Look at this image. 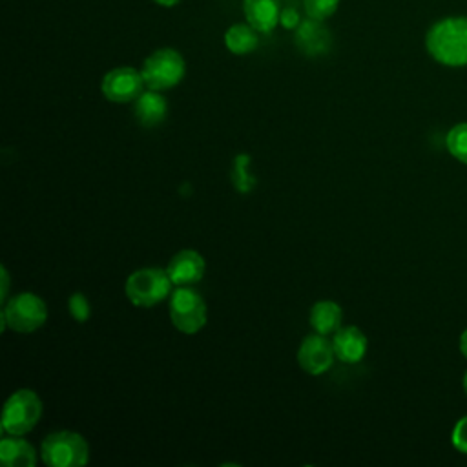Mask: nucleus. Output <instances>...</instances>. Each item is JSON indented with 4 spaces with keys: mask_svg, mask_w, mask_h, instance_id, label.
<instances>
[{
    "mask_svg": "<svg viewBox=\"0 0 467 467\" xmlns=\"http://www.w3.org/2000/svg\"><path fill=\"white\" fill-rule=\"evenodd\" d=\"M170 319L182 334H197L206 325V303L192 286H175L170 294Z\"/></svg>",
    "mask_w": 467,
    "mask_h": 467,
    "instance_id": "nucleus-7",
    "label": "nucleus"
},
{
    "mask_svg": "<svg viewBox=\"0 0 467 467\" xmlns=\"http://www.w3.org/2000/svg\"><path fill=\"white\" fill-rule=\"evenodd\" d=\"M0 463L4 467H35L36 451L22 436L5 434L0 440Z\"/></svg>",
    "mask_w": 467,
    "mask_h": 467,
    "instance_id": "nucleus-14",
    "label": "nucleus"
},
{
    "mask_svg": "<svg viewBox=\"0 0 467 467\" xmlns=\"http://www.w3.org/2000/svg\"><path fill=\"white\" fill-rule=\"evenodd\" d=\"M451 440H452L454 449L467 454V416H463L456 421V425L452 429V434H451Z\"/></svg>",
    "mask_w": 467,
    "mask_h": 467,
    "instance_id": "nucleus-21",
    "label": "nucleus"
},
{
    "mask_svg": "<svg viewBox=\"0 0 467 467\" xmlns=\"http://www.w3.org/2000/svg\"><path fill=\"white\" fill-rule=\"evenodd\" d=\"M279 24H281L285 29H296V27L301 24L297 11H296L294 7H285V9H281Z\"/></svg>",
    "mask_w": 467,
    "mask_h": 467,
    "instance_id": "nucleus-22",
    "label": "nucleus"
},
{
    "mask_svg": "<svg viewBox=\"0 0 467 467\" xmlns=\"http://www.w3.org/2000/svg\"><path fill=\"white\" fill-rule=\"evenodd\" d=\"M42 409H44L42 401L35 390L31 389L15 390L4 405L2 431L5 434H15V436L27 434L40 421Z\"/></svg>",
    "mask_w": 467,
    "mask_h": 467,
    "instance_id": "nucleus-6",
    "label": "nucleus"
},
{
    "mask_svg": "<svg viewBox=\"0 0 467 467\" xmlns=\"http://www.w3.org/2000/svg\"><path fill=\"white\" fill-rule=\"evenodd\" d=\"M140 73L148 89L166 91L175 88L182 80L186 73V64L177 49L161 47L146 57Z\"/></svg>",
    "mask_w": 467,
    "mask_h": 467,
    "instance_id": "nucleus-5",
    "label": "nucleus"
},
{
    "mask_svg": "<svg viewBox=\"0 0 467 467\" xmlns=\"http://www.w3.org/2000/svg\"><path fill=\"white\" fill-rule=\"evenodd\" d=\"M334 347L332 339H327L323 334H310L303 337L299 348H297V363L299 367L312 376L325 374L332 363H334Z\"/></svg>",
    "mask_w": 467,
    "mask_h": 467,
    "instance_id": "nucleus-9",
    "label": "nucleus"
},
{
    "mask_svg": "<svg viewBox=\"0 0 467 467\" xmlns=\"http://www.w3.org/2000/svg\"><path fill=\"white\" fill-rule=\"evenodd\" d=\"M47 319L46 301L33 292H20L7 299L2 308V328L18 334H29L40 328Z\"/></svg>",
    "mask_w": 467,
    "mask_h": 467,
    "instance_id": "nucleus-4",
    "label": "nucleus"
},
{
    "mask_svg": "<svg viewBox=\"0 0 467 467\" xmlns=\"http://www.w3.org/2000/svg\"><path fill=\"white\" fill-rule=\"evenodd\" d=\"M332 347H334L336 359L347 365H354L365 358L368 341H367V336L358 327L348 325V327H339L332 334Z\"/></svg>",
    "mask_w": 467,
    "mask_h": 467,
    "instance_id": "nucleus-11",
    "label": "nucleus"
},
{
    "mask_svg": "<svg viewBox=\"0 0 467 467\" xmlns=\"http://www.w3.org/2000/svg\"><path fill=\"white\" fill-rule=\"evenodd\" d=\"M144 88H146V82L142 78V73L130 66L109 69L100 82L102 95L109 102H117V104L135 102L139 95L144 91Z\"/></svg>",
    "mask_w": 467,
    "mask_h": 467,
    "instance_id": "nucleus-8",
    "label": "nucleus"
},
{
    "mask_svg": "<svg viewBox=\"0 0 467 467\" xmlns=\"http://www.w3.org/2000/svg\"><path fill=\"white\" fill-rule=\"evenodd\" d=\"M445 146L456 161L467 164V122H460L449 130Z\"/></svg>",
    "mask_w": 467,
    "mask_h": 467,
    "instance_id": "nucleus-18",
    "label": "nucleus"
},
{
    "mask_svg": "<svg viewBox=\"0 0 467 467\" xmlns=\"http://www.w3.org/2000/svg\"><path fill=\"white\" fill-rule=\"evenodd\" d=\"M460 352L463 354V358L467 359V328L462 332L460 336Z\"/></svg>",
    "mask_w": 467,
    "mask_h": 467,
    "instance_id": "nucleus-24",
    "label": "nucleus"
},
{
    "mask_svg": "<svg viewBox=\"0 0 467 467\" xmlns=\"http://www.w3.org/2000/svg\"><path fill=\"white\" fill-rule=\"evenodd\" d=\"M425 46L429 55L443 66H467V16L438 20L429 29Z\"/></svg>",
    "mask_w": 467,
    "mask_h": 467,
    "instance_id": "nucleus-1",
    "label": "nucleus"
},
{
    "mask_svg": "<svg viewBox=\"0 0 467 467\" xmlns=\"http://www.w3.org/2000/svg\"><path fill=\"white\" fill-rule=\"evenodd\" d=\"M339 0H303V7L310 18L325 20L336 13Z\"/></svg>",
    "mask_w": 467,
    "mask_h": 467,
    "instance_id": "nucleus-19",
    "label": "nucleus"
},
{
    "mask_svg": "<svg viewBox=\"0 0 467 467\" xmlns=\"http://www.w3.org/2000/svg\"><path fill=\"white\" fill-rule=\"evenodd\" d=\"M308 319H310V327L314 328V332L328 336V334H334L341 327L343 312L336 301L321 299L312 305Z\"/></svg>",
    "mask_w": 467,
    "mask_h": 467,
    "instance_id": "nucleus-16",
    "label": "nucleus"
},
{
    "mask_svg": "<svg viewBox=\"0 0 467 467\" xmlns=\"http://www.w3.org/2000/svg\"><path fill=\"white\" fill-rule=\"evenodd\" d=\"M257 29L246 24H234L224 33V46L234 55H248L259 46Z\"/></svg>",
    "mask_w": 467,
    "mask_h": 467,
    "instance_id": "nucleus-17",
    "label": "nucleus"
},
{
    "mask_svg": "<svg viewBox=\"0 0 467 467\" xmlns=\"http://www.w3.org/2000/svg\"><path fill=\"white\" fill-rule=\"evenodd\" d=\"M173 283L166 268L146 266L128 275L124 292L131 305L139 308H151L171 294Z\"/></svg>",
    "mask_w": 467,
    "mask_h": 467,
    "instance_id": "nucleus-3",
    "label": "nucleus"
},
{
    "mask_svg": "<svg viewBox=\"0 0 467 467\" xmlns=\"http://www.w3.org/2000/svg\"><path fill=\"white\" fill-rule=\"evenodd\" d=\"M321 22L323 20H316L308 16V20H303L296 27V46L299 47L301 53L308 57H317L328 51L330 33Z\"/></svg>",
    "mask_w": 467,
    "mask_h": 467,
    "instance_id": "nucleus-12",
    "label": "nucleus"
},
{
    "mask_svg": "<svg viewBox=\"0 0 467 467\" xmlns=\"http://www.w3.org/2000/svg\"><path fill=\"white\" fill-rule=\"evenodd\" d=\"M155 4H159V5H162V7H173V5H177L181 0H153Z\"/></svg>",
    "mask_w": 467,
    "mask_h": 467,
    "instance_id": "nucleus-25",
    "label": "nucleus"
},
{
    "mask_svg": "<svg viewBox=\"0 0 467 467\" xmlns=\"http://www.w3.org/2000/svg\"><path fill=\"white\" fill-rule=\"evenodd\" d=\"M40 458L47 467H82L89 460V445L75 431H55L44 438Z\"/></svg>",
    "mask_w": 467,
    "mask_h": 467,
    "instance_id": "nucleus-2",
    "label": "nucleus"
},
{
    "mask_svg": "<svg viewBox=\"0 0 467 467\" xmlns=\"http://www.w3.org/2000/svg\"><path fill=\"white\" fill-rule=\"evenodd\" d=\"M204 270H206L204 257L192 248H184L177 252L166 266V272L173 286H193L202 279Z\"/></svg>",
    "mask_w": 467,
    "mask_h": 467,
    "instance_id": "nucleus-10",
    "label": "nucleus"
},
{
    "mask_svg": "<svg viewBox=\"0 0 467 467\" xmlns=\"http://www.w3.org/2000/svg\"><path fill=\"white\" fill-rule=\"evenodd\" d=\"M463 390H465V394H467V370H465V374H463Z\"/></svg>",
    "mask_w": 467,
    "mask_h": 467,
    "instance_id": "nucleus-26",
    "label": "nucleus"
},
{
    "mask_svg": "<svg viewBox=\"0 0 467 467\" xmlns=\"http://www.w3.org/2000/svg\"><path fill=\"white\" fill-rule=\"evenodd\" d=\"M67 308H69L71 317H75L78 323L88 321V317H89V314H91L89 301L86 299V296H84L82 292H75V294L69 296V299H67Z\"/></svg>",
    "mask_w": 467,
    "mask_h": 467,
    "instance_id": "nucleus-20",
    "label": "nucleus"
},
{
    "mask_svg": "<svg viewBox=\"0 0 467 467\" xmlns=\"http://www.w3.org/2000/svg\"><path fill=\"white\" fill-rule=\"evenodd\" d=\"M168 104L161 91L146 89L135 100V119L144 128H153L166 119Z\"/></svg>",
    "mask_w": 467,
    "mask_h": 467,
    "instance_id": "nucleus-15",
    "label": "nucleus"
},
{
    "mask_svg": "<svg viewBox=\"0 0 467 467\" xmlns=\"http://www.w3.org/2000/svg\"><path fill=\"white\" fill-rule=\"evenodd\" d=\"M2 294H0V297H2V305L7 301V286H9V275H7V270H5V266H2Z\"/></svg>",
    "mask_w": 467,
    "mask_h": 467,
    "instance_id": "nucleus-23",
    "label": "nucleus"
},
{
    "mask_svg": "<svg viewBox=\"0 0 467 467\" xmlns=\"http://www.w3.org/2000/svg\"><path fill=\"white\" fill-rule=\"evenodd\" d=\"M246 22L259 33H270L279 24L281 0H243Z\"/></svg>",
    "mask_w": 467,
    "mask_h": 467,
    "instance_id": "nucleus-13",
    "label": "nucleus"
}]
</instances>
